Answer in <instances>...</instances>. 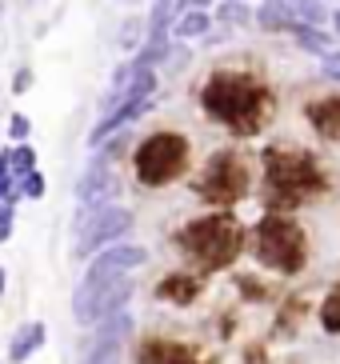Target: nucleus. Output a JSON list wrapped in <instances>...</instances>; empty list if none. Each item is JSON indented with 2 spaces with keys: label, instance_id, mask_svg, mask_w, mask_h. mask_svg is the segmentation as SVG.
I'll use <instances>...</instances> for the list:
<instances>
[{
  "label": "nucleus",
  "instance_id": "9d476101",
  "mask_svg": "<svg viewBox=\"0 0 340 364\" xmlns=\"http://www.w3.org/2000/svg\"><path fill=\"white\" fill-rule=\"evenodd\" d=\"M120 196V176L112 172V161L105 152H96V161L85 168L80 184H76V200H80V213H96Z\"/></svg>",
  "mask_w": 340,
  "mask_h": 364
},
{
  "label": "nucleus",
  "instance_id": "2eb2a0df",
  "mask_svg": "<svg viewBox=\"0 0 340 364\" xmlns=\"http://www.w3.org/2000/svg\"><path fill=\"white\" fill-rule=\"evenodd\" d=\"M288 36H292V41H297V48L300 53H309V56H324V53H332V48H336V36L329 33V28H317V24H288Z\"/></svg>",
  "mask_w": 340,
  "mask_h": 364
},
{
  "label": "nucleus",
  "instance_id": "1a4fd4ad",
  "mask_svg": "<svg viewBox=\"0 0 340 364\" xmlns=\"http://www.w3.org/2000/svg\"><path fill=\"white\" fill-rule=\"evenodd\" d=\"M152 260V252L137 240H117V245L100 248L88 257V268H85V280L80 284H96V280H112V277H132L140 268Z\"/></svg>",
  "mask_w": 340,
  "mask_h": 364
},
{
  "label": "nucleus",
  "instance_id": "ddd939ff",
  "mask_svg": "<svg viewBox=\"0 0 340 364\" xmlns=\"http://www.w3.org/2000/svg\"><path fill=\"white\" fill-rule=\"evenodd\" d=\"M304 120H309L312 136L324 144H340V92H324L304 105Z\"/></svg>",
  "mask_w": 340,
  "mask_h": 364
},
{
  "label": "nucleus",
  "instance_id": "dca6fc26",
  "mask_svg": "<svg viewBox=\"0 0 340 364\" xmlns=\"http://www.w3.org/2000/svg\"><path fill=\"white\" fill-rule=\"evenodd\" d=\"M213 24L216 21H213L208 9H188L172 21V36H176V41H204V36L213 33Z\"/></svg>",
  "mask_w": 340,
  "mask_h": 364
},
{
  "label": "nucleus",
  "instance_id": "6ab92c4d",
  "mask_svg": "<svg viewBox=\"0 0 340 364\" xmlns=\"http://www.w3.org/2000/svg\"><path fill=\"white\" fill-rule=\"evenodd\" d=\"M317 321L329 336H340V284H332L324 292V300H320V309H317Z\"/></svg>",
  "mask_w": 340,
  "mask_h": 364
},
{
  "label": "nucleus",
  "instance_id": "f8f14e48",
  "mask_svg": "<svg viewBox=\"0 0 340 364\" xmlns=\"http://www.w3.org/2000/svg\"><path fill=\"white\" fill-rule=\"evenodd\" d=\"M160 304H169V309H192L196 300L204 296V272L196 268H169L164 277L152 284Z\"/></svg>",
  "mask_w": 340,
  "mask_h": 364
},
{
  "label": "nucleus",
  "instance_id": "aec40b11",
  "mask_svg": "<svg viewBox=\"0 0 340 364\" xmlns=\"http://www.w3.org/2000/svg\"><path fill=\"white\" fill-rule=\"evenodd\" d=\"M144 36H149V21H144V16H128V21L120 24V33H117V44L132 56L140 44H144Z\"/></svg>",
  "mask_w": 340,
  "mask_h": 364
},
{
  "label": "nucleus",
  "instance_id": "c85d7f7f",
  "mask_svg": "<svg viewBox=\"0 0 340 364\" xmlns=\"http://www.w3.org/2000/svg\"><path fill=\"white\" fill-rule=\"evenodd\" d=\"M188 9H213V0H172V12H176V16L188 12Z\"/></svg>",
  "mask_w": 340,
  "mask_h": 364
},
{
  "label": "nucleus",
  "instance_id": "20e7f679",
  "mask_svg": "<svg viewBox=\"0 0 340 364\" xmlns=\"http://www.w3.org/2000/svg\"><path fill=\"white\" fill-rule=\"evenodd\" d=\"M245 257H253V264L260 272H268V277L292 280L309 268V257H312L309 228L300 225L292 213L265 208V213L256 216V225L248 228Z\"/></svg>",
  "mask_w": 340,
  "mask_h": 364
},
{
  "label": "nucleus",
  "instance_id": "2f4dec72",
  "mask_svg": "<svg viewBox=\"0 0 340 364\" xmlns=\"http://www.w3.org/2000/svg\"><path fill=\"white\" fill-rule=\"evenodd\" d=\"M152 4H172V0H152Z\"/></svg>",
  "mask_w": 340,
  "mask_h": 364
},
{
  "label": "nucleus",
  "instance_id": "f257e3e1",
  "mask_svg": "<svg viewBox=\"0 0 340 364\" xmlns=\"http://www.w3.org/2000/svg\"><path fill=\"white\" fill-rule=\"evenodd\" d=\"M196 105L213 124L233 132V140L260 136L277 112L272 88L248 68H213L196 88Z\"/></svg>",
  "mask_w": 340,
  "mask_h": 364
},
{
  "label": "nucleus",
  "instance_id": "4468645a",
  "mask_svg": "<svg viewBox=\"0 0 340 364\" xmlns=\"http://www.w3.org/2000/svg\"><path fill=\"white\" fill-rule=\"evenodd\" d=\"M44 341H48V328H44V321L21 324V328L12 332V341H9V364H28L32 356L44 348Z\"/></svg>",
  "mask_w": 340,
  "mask_h": 364
},
{
  "label": "nucleus",
  "instance_id": "a211bd4d",
  "mask_svg": "<svg viewBox=\"0 0 340 364\" xmlns=\"http://www.w3.org/2000/svg\"><path fill=\"white\" fill-rule=\"evenodd\" d=\"M285 9L297 24H317V28H324L329 16H332V9L324 0H285Z\"/></svg>",
  "mask_w": 340,
  "mask_h": 364
},
{
  "label": "nucleus",
  "instance_id": "b1692460",
  "mask_svg": "<svg viewBox=\"0 0 340 364\" xmlns=\"http://www.w3.org/2000/svg\"><path fill=\"white\" fill-rule=\"evenodd\" d=\"M21 196L24 200H44V193H48V181H44V172L36 168V172H28V176H21Z\"/></svg>",
  "mask_w": 340,
  "mask_h": 364
},
{
  "label": "nucleus",
  "instance_id": "423d86ee",
  "mask_svg": "<svg viewBox=\"0 0 340 364\" xmlns=\"http://www.w3.org/2000/svg\"><path fill=\"white\" fill-rule=\"evenodd\" d=\"M188 188L204 208H236L253 196L256 168L245 152L216 149L204 164H196V172L188 176Z\"/></svg>",
  "mask_w": 340,
  "mask_h": 364
},
{
  "label": "nucleus",
  "instance_id": "7c9ffc66",
  "mask_svg": "<svg viewBox=\"0 0 340 364\" xmlns=\"http://www.w3.org/2000/svg\"><path fill=\"white\" fill-rule=\"evenodd\" d=\"M4 289H9V272L0 268V296H4Z\"/></svg>",
  "mask_w": 340,
  "mask_h": 364
},
{
  "label": "nucleus",
  "instance_id": "5701e85b",
  "mask_svg": "<svg viewBox=\"0 0 340 364\" xmlns=\"http://www.w3.org/2000/svg\"><path fill=\"white\" fill-rule=\"evenodd\" d=\"M213 21H221L224 28H240V24H253V12H248L245 4H236V0H224Z\"/></svg>",
  "mask_w": 340,
  "mask_h": 364
},
{
  "label": "nucleus",
  "instance_id": "a878e982",
  "mask_svg": "<svg viewBox=\"0 0 340 364\" xmlns=\"http://www.w3.org/2000/svg\"><path fill=\"white\" fill-rule=\"evenodd\" d=\"M320 76L332 80V85H340V48H332V53L320 56Z\"/></svg>",
  "mask_w": 340,
  "mask_h": 364
},
{
  "label": "nucleus",
  "instance_id": "72a5a7b5",
  "mask_svg": "<svg viewBox=\"0 0 340 364\" xmlns=\"http://www.w3.org/2000/svg\"><path fill=\"white\" fill-rule=\"evenodd\" d=\"M0 21H4V4H0Z\"/></svg>",
  "mask_w": 340,
  "mask_h": 364
},
{
  "label": "nucleus",
  "instance_id": "f3484780",
  "mask_svg": "<svg viewBox=\"0 0 340 364\" xmlns=\"http://www.w3.org/2000/svg\"><path fill=\"white\" fill-rule=\"evenodd\" d=\"M253 24L260 33H288L292 16H288L285 0H260V9L253 12Z\"/></svg>",
  "mask_w": 340,
  "mask_h": 364
},
{
  "label": "nucleus",
  "instance_id": "f704fd0d",
  "mask_svg": "<svg viewBox=\"0 0 340 364\" xmlns=\"http://www.w3.org/2000/svg\"><path fill=\"white\" fill-rule=\"evenodd\" d=\"M236 4H248V0H236Z\"/></svg>",
  "mask_w": 340,
  "mask_h": 364
},
{
  "label": "nucleus",
  "instance_id": "0eeeda50",
  "mask_svg": "<svg viewBox=\"0 0 340 364\" xmlns=\"http://www.w3.org/2000/svg\"><path fill=\"white\" fill-rule=\"evenodd\" d=\"M132 225H137V213L128 204H105L96 213H80L76 216V257H92L117 240H128Z\"/></svg>",
  "mask_w": 340,
  "mask_h": 364
},
{
  "label": "nucleus",
  "instance_id": "f03ea898",
  "mask_svg": "<svg viewBox=\"0 0 340 364\" xmlns=\"http://www.w3.org/2000/svg\"><path fill=\"white\" fill-rule=\"evenodd\" d=\"M329 193V172L324 164L300 144H268L260 149V196L265 208L292 213L300 204Z\"/></svg>",
  "mask_w": 340,
  "mask_h": 364
},
{
  "label": "nucleus",
  "instance_id": "9b49d317",
  "mask_svg": "<svg viewBox=\"0 0 340 364\" xmlns=\"http://www.w3.org/2000/svg\"><path fill=\"white\" fill-rule=\"evenodd\" d=\"M132 364H208V356L176 336H144L132 353Z\"/></svg>",
  "mask_w": 340,
  "mask_h": 364
},
{
  "label": "nucleus",
  "instance_id": "39448f33",
  "mask_svg": "<svg viewBox=\"0 0 340 364\" xmlns=\"http://www.w3.org/2000/svg\"><path fill=\"white\" fill-rule=\"evenodd\" d=\"M192 140L181 129H156L140 136L128 152V176L144 193H160L192 176Z\"/></svg>",
  "mask_w": 340,
  "mask_h": 364
},
{
  "label": "nucleus",
  "instance_id": "cd10ccee",
  "mask_svg": "<svg viewBox=\"0 0 340 364\" xmlns=\"http://www.w3.org/2000/svg\"><path fill=\"white\" fill-rule=\"evenodd\" d=\"M28 88H32V68H16V76H12V92H16V97H24Z\"/></svg>",
  "mask_w": 340,
  "mask_h": 364
},
{
  "label": "nucleus",
  "instance_id": "7ed1b4c3",
  "mask_svg": "<svg viewBox=\"0 0 340 364\" xmlns=\"http://www.w3.org/2000/svg\"><path fill=\"white\" fill-rule=\"evenodd\" d=\"M245 240H248V228L240 225V216L233 208H208V213L184 220L172 232V245L181 252L184 268H196L204 277L233 268L245 257Z\"/></svg>",
  "mask_w": 340,
  "mask_h": 364
},
{
  "label": "nucleus",
  "instance_id": "393cba45",
  "mask_svg": "<svg viewBox=\"0 0 340 364\" xmlns=\"http://www.w3.org/2000/svg\"><path fill=\"white\" fill-rule=\"evenodd\" d=\"M9 136H12V144H24V140L32 136V120L24 117V112H12L9 117Z\"/></svg>",
  "mask_w": 340,
  "mask_h": 364
},
{
  "label": "nucleus",
  "instance_id": "4be33fe9",
  "mask_svg": "<svg viewBox=\"0 0 340 364\" xmlns=\"http://www.w3.org/2000/svg\"><path fill=\"white\" fill-rule=\"evenodd\" d=\"M236 292L245 300H253V304H265V300H272V292H268V284L260 277H253V272H236Z\"/></svg>",
  "mask_w": 340,
  "mask_h": 364
},
{
  "label": "nucleus",
  "instance_id": "6e6552de",
  "mask_svg": "<svg viewBox=\"0 0 340 364\" xmlns=\"http://www.w3.org/2000/svg\"><path fill=\"white\" fill-rule=\"evenodd\" d=\"M137 296V280L132 277H112V280H96V284H76L73 296V316L80 328H92L105 316L128 309V300Z\"/></svg>",
  "mask_w": 340,
  "mask_h": 364
},
{
  "label": "nucleus",
  "instance_id": "473e14b6",
  "mask_svg": "<svg viewBox=\"0 0 340 364\" xmlns=\"http://www.w3.org/2000/svg\"><path fill=\"white\" fill-rule=\"evenodd\" d=\"M324 4H336V9H340V0H324Z\"/></svg>",
  "mask_w": 340,
  "mask_h": 364
},
{
  "label": "nucleus",
  "instance_id": "412c9836",
  "mask_svg": "<svg viewBox=\"0 0 340 364\" xmlns=\"http://www.w3.org/2000/svg\"><path fill=\"white\" fill-rule=\"evenodd\" d=\"M9 152V164H12V176L21 181V176H28V172H36V164H41V156H36V149H32L28 140L24 144H12V149H4Z\"/></svg>",
  "mask_w": 340,
  "mask_h": 364
},
{
  "label": "nucleus",
  "instance_id": "bb28decb",
  "mask_svg": "<svg viewBox=\"0 0 340 364\" xmlns=\"http://www.w3.org/2000/svg\"><path fill=\"white\" fill-rule=\"evenodd\" d=\"M12 228H16V208L12 204H0V245L12 240Z\"/></svg>",
  "mask_w": 340,
  "mask_h": 364
},
{
  "label": "nucleus",
  "instance_id": "c756f323",
  "mask_svg": "<svg viewBox=\"0 0 340 364\" xmlns=\"http://www.w3.org/2000/svg\"><path fill=\"white\" fill-rule=\"evenodd\" d=\"M329 24H332V36H336V41H340V9H332Z\"/></svg>",
  "mask_w": 340,
  "mask_h": 364
}]
</instances>
